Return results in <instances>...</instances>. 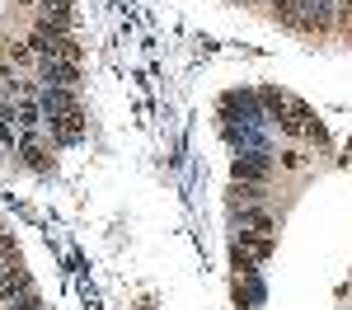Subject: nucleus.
Wrapping results in <instances>:
<instances>
[{"mask_svg": "<svg viewBox=\"0 0 352 310\" xmlns=\"http://www.w3.org/2000/svg\"><path fill=\"white\" fill-rule=\"evenodd\" d=\"M38 80L56 85V89H76V85H80V61H52V56H38Z\"/></svg>", "mask_w": 352, "mask_h": 310, "instance_id": "f03ea898", "label": "nucleus"}, {"mask_svg": "<svg viewBox=\"0 0 352 310\" xmlns=\"http://www.w3.org/2000/svg\"><path fill=\"white\" fill-rule=\"evenodd\" d=\"M272 165L263 160V151H249V155H240L235 165H230V179L235 184H268Z\"/></svg>", "mask_w": 352, "mask_h": 310, "instance_id": "7ed1b4c3", "label": "nucleus"}, {"mask_svg": "<svg viewBox=\"0 0 352 310\" xmlns=\"http://www.w3.org/2000/svg\"><path fill=\"white\" fill-rule=\"evenodd\" d=\"M263 197H268V193H263V184H235V207H240V202H244V207H254V202H263Z\"/></svg>", "mask_w": 352, "mask_h": 310, "instance_id": "0eeeda50", "label": "nucleus"}, {"mask_svg": "<svg viewBox=\"0 0 352 310\" xmlns=\"http://www.w3.org/2000/svg\"><path fill=\"white\" fill-rule=\"evenodd\" d=\"M19 155H24V165H28V169H47V165H52L38 137H19Z\"/></svg>", "mask_w": 352, "mask_h": 310, "instance_id": "423d86ee", "label": "nucleus"}, {"mask_svg": "<svg viewBox=\"0 0 352 310\" xmlns=\"http://www.w3.org/2000/svg\"><path fill=\"white\" fill-rule=\"evenodd\" d=\"M47 127H52V141L71 146V141H80V137H85V113H80V109H71V113H61V118H52Z\"/></svg>", "mask_w": 352, "mask_h": 310, "instance_id": "20e7f679", "label": "nucleus"}, {"mask_svg": "<svg viewBox=\"0 0 352 310\" xmlns=\"http://www.w3.org/2000/svg\"><path fill=\"white\" fill-rule=\"evenodd\" d=\"M28 291H33V282H28L24 268H14L10 278L0 282V301H5V306H10V301H19V296H28Z\"/></svg>", "mask_w": 352, "mask_h": 310, "instance_id": "39448f33", "label": "nucleus"}, {"mask_svg": "<svg viewBox=\"0 0 352 310\" xmlns=\"http://www.w3.org/2000/svg\"><path fill=\"white\" fill-rule=\"evenodd\" d=\"M14 5H33V10H38V0H14Z\"/></svg>", "mask_w": 352, "mask_h": 310, "instance_id": "6e6552de", "label": "nucleus"}, {"mask_svg": "<svg viewBox=\"0 0 352 310\" xmlns=\"http://www.w3.org/2000/svg\"><path fill=\"white\" fill-rule=\"evenodd\" d=\"M277 10H282V19L296 28H310V33H324L333 24V14H329V0H272Z\"/></svg>", "mask_w": 352, "mask_h": 310, "instance_id": "f257e3e1", "label": "nucleus"}]
</instances>
